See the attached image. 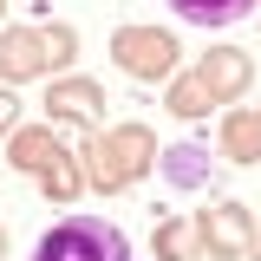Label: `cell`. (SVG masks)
<instances>
[{"mask_svg": "<svg viewBox=\"0 0 261 261\" xmlns=\"http://www.w3.org/2000/svg\"><path fill=\"white\" fill-rule=\"evenodd\" d=\"M157 163V137L144 124H111V130H92V144H85V176H92L98 190H124L137 183L144 170Z\"/></svg>", "mask_w": 261, "mask_h": 261, "instance_id": "cell-1", "label": "cell"}, {"mask_svg": "<svg viewBox=\"0 0 261 261\" xmlns=\"http://www.w3.org/2000/svg\"><path fill=\"white\" fill-rule=\"evenodd\" d=\"M33 261H130V242H124V228L98 222V216H65L39 235Z\"/></svg>", "mask_w": 261, "mask_h": 261, "instance_id": "cell-2", "label": "cell"}, {"mask_svg": "<svg viewBox=\"0 0 261 261\" xmlns=\"http://www.w3.org/2000/svg\"><path fill=\"white\" fill-rule=\"evenodd\" d=\"M111 59L124 65L130 79H170L176 72V39L163 27H118L111 33Z\"/></svg>", "mask_w": 261, "mask_h": 261, "instance_id": "cell-3", "label": "cell"}, {"mask_svg": "<svg viewBox=\"0 0 261 261\" xmlns=\"http://www.w3.org/2000/svg\"><path fill=\"white\" fill-rule=\"evenodd\" d=\"M196 242H202L209 255H248L255 222H248V209L222 202V209H202V216H196Z\"/></svg>", "mask_w": 261, "mask_h": 261, "instance_id": "cell-4", "label": "cell"}, {"mask_svg": "<svg viewBox=\"0 0 261 261\" xmlns=\"http://www.w3.org/2000/svg\"><path fill=\"white\" fill-rule=\"evenodd\" d=\"M46 33H33V27H0V79L13 85V79H39L46 72Z\"/></svg>", "mask_w": 261, "mask_h": 261, "instance_id": "cell-5", "label": "cell"}, {"mask_svg": "<svg viewBox=\"0 0 261 261\" xmlns=\"http://www.w3.org/2000/svg\"><path fill=\"white\" fill-rule=\"evenodd\" d=\"M157 170H163L170 190H202V183L216 176V157H209L202 144H170V150L157 157Z\"/></svg>", "mask_w": 261, "mask_h": 261, "instance_id": "cell-6", "label": "cell"}, {"mask_svg": "<svg viewBox=\"0 0 261 261\" xmlns=\"http://www.w3.org/2000/svg\"><path fill=\"white\" fill-rule=\"evenodd\" d=\"M202 72V85H209V98L222 105V98L248 92V79H255V65H248V53H235V46H222V53H209V59L196 65Z\"/></svg>", "mask_w": 261, "mask_h": 261, "instance_id": "cell-7", "label": "cell"}, {"mask_svg": "<svg viewBox=\"0 0 261 261\" xmlns=\"http://www.w3.org/2000/svg\"><path fill=\"white\" fill-rule=\"evenodd\" d=\"M98 105H105V92H98L92 79H59L53 98H46V111L65 118V124H98Z\"/></svg>", "mask_w": 261, "mask_h": 261, "instance_id": "cell-8", "label": "cell"}, {"mask_svg": "<svg viewBox=\"0 0 261 261\" xmlns=\"http://www.w3.org/2000/svg\"><path fill=\"white\" fill-rule=\"evenodd\" d=\"M222 157H228V163H255V157H261V111H228V124H222Z\"/></svg>", "mask_w": 261, "mask_h": 261, "instance_id": "cell-9", "label": "cell"}, {"mask_svg": "<svg viewBox=\"0 0 261 261\" xmlns=\"http://www.w3.org/2000/svg\"><path fill=\"white\" fill-rule=\"evenodd\" d=\"M183 20H196V27H235V20H248L255 13V0H170Z\"/></svg>", "mask_w": 261, "mask_h": 261, "instance_id": "cell-10", "label": "cell"}, {"mask_svg": "<svg viewBox=\"0 0 261 261\" xmlns=\"http://www.w3.org/2000/svg\"><path fill=\"white\" fill-rule=\"evenodd\" d=\"M59 157H65V150H59V137H53V130H13V163H20V170L39 176V170H53Z\"/></svg>", "mask_w": 261, "mask_h": 261, "instance_id": "cell-11", "label": "cell"}, {"mask_svg": "<svg viewBox=\"0 0 261 261\" xmlns=\"http://www.w3.org/2000/svg\"><path fill=\"white\" fill-rule=\"evenodd\" d=\"M209 105H216V98H209V85H202V72H183V79L170 85V111H176V118H202Z\"/></svg>", "mask_w": 261, "mask_h": 261, "instance_id": "cell-12", "label": "cell"}, {"mask_svg": "<svg viewBox=\"0 0 261 261\" xmlns=\"http://www.w3.org/2000/svg\"><path fill=\"white\" fill-rule=\"evenodd\" d=\"M196 248H202V242H196L190 222H163L157 228V261H196Z\"/></svg>", "mask_w": 261, "mask_h": 261, "instance_id": "cell-13", "label": "cell"}, {"mask_svg": "<svg viewBox=\"0 0 261 261\" xmlns=\"http://www.w3.org/2000/svg\"><path fill=\"white\" fill-rule=\"evenodd\" d=\"M39 183L59 196V202H72V196H79V170H72V157H59L53 170H39Z\"/></svg>", "mask_w": 261, "mask_h": 261, "instance_id": "cell-14", "label": "cell"}, {"mask_svg": "<svg viewBox=\"0 0 261 261\" xmlns=\"http://www.w3.org/2000/svg\"><path fill=\"white\" fill-rule=\"evenodd\" d=\"M46 59H53V65L72 59V27H46Z\"/></svg>", "mask_w": 261, "mask_h": 261, "instance_id": "cell-15", "label": "cell"}, {"mask_svg": "<svg viewBox=\"0 0 261 261\" xmlns=\"http://www.w3.org/2000/svg\"><path fill=\"white\" fill-rule=\"evenodd\" d=\"M248 261H261V228H255V242H248Z\"/></svg>", "mask_w": 261, "mask_h": 261, "instance_id": "cell-16", "label": "cell"}, {"mask_svg": "<svg viewBox=\"0 0 261 261\" xmlns=\"http://www.w3.org/2000/svg\"><path fill=\"white\" fill-rule=\"evenodd\" d=\"M0 248H7V235H0Z\"/></svg>", "mask_w": 261, "mask_h": 261, "instance_id": "cell-17", "label": "cell"}]
</instances>
